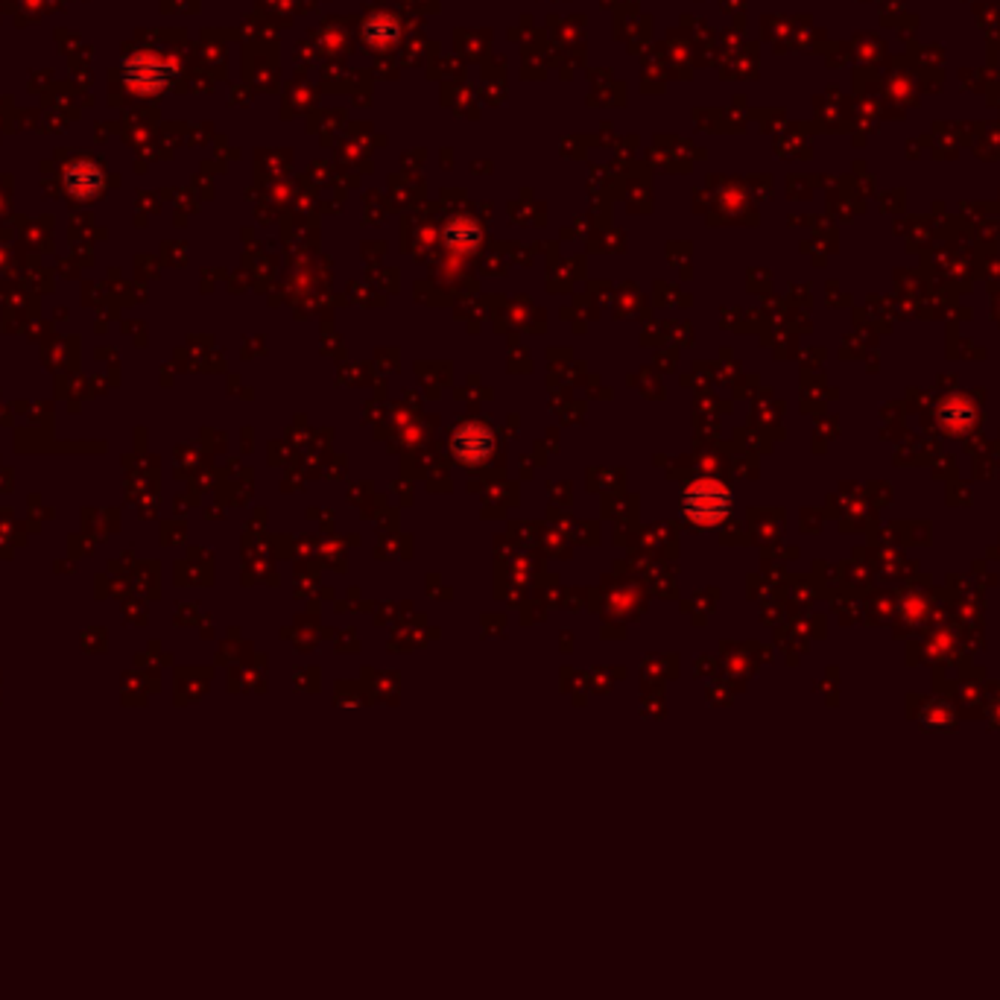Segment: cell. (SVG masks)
<instances>
[{
    "label": "cell",
    "instance_id": "1",
    "mask_svg": "<svg viewBox=\"0 0 1000 1000\" xmlns=\"http://www.w3.org/2000/svg\"><path fill=\"white\" fill-rule=\"evenodd\" d=\"M682 512L696 527H717L731 512L729 489L717 480H699L682 495Z\"/></svg>",
    "mask_w": 1000,
    "mask_h": 1000
},
{
    "label": "cell",
    "instance_id": "2",
    "mask_svg": "<svg viewBox=\"0 0 1000 1000\" xmlns=\"http://www.w3.org/2000/svg\"><path fill=\"white\" fill-rule=\"evenodd\" d=\"M495 451V430L483 422H462L451 436V454L462 465H483Z\"/></svg>",
    "mask_w": 1000,
    "mask_h": 1000
},
{
    "label": "cell",
    "instance_id": "3",
    "mask_svg": "<svg viewBox=\"0 0 1000 1000\" xmlns=\"http://www.w3.org/2000/svg\"><path fill=\"white\" fill-rule=\"evenodd\" d=\"M936 416H939V424H942L948 433H968V430L974 427V422H977V410H974V404H971L968 398H962V395L945 398V401L939 404Z\"/></svg>",
    "mask_w": 1000,
    "mask_h": 1000
},
{
    "label": "cell",
    "instance_id": "4",
    "mask_svg": "<svg viewBox=\"0 0 1000 1000\" xmlns=\"http://www.w3.org/2000/svg\"><path fill=\"white\" fill-rule=\"evenodd\" d=\"M65 185H68V191L74 193L77 199H91V196H97L100 188H103V173H100L97 164L79 161V164H74L65 173Z\"/></svg>",
    "mask_w": 1000,
    "mask_h": 1000
}]
</instances>
